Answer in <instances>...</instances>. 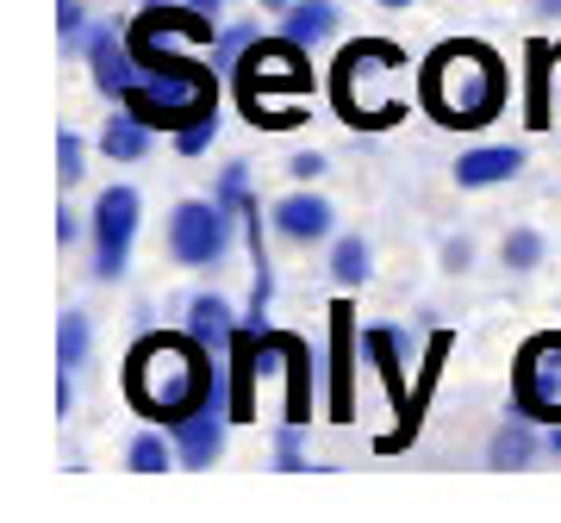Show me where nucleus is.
Listing matches in <instances>:
<instances>
[{
	"mask_svg": "<svg viewBox=\"0 0 561 523\" xmlns=\"http://www.w3.org/2000/svg\"><path fill=\"white\" fill-rule=\"evenodd\" d=\"M219 374L225 362L194 330H150L125 356V399L138 405V418H157L162 430H175L187 411L213 405Z\"/></svg>",
	"mask_w": 561,
	"mask_h": 523,
	"instance_id": "obj_1",
	"label": "nucleus"
},
{
	"mask_svg": "<svg viewBox=\"0 0 561 523\" xmlns=\"http://www.w3.org/2000/svg\"><path fill=\"white\" fill-rule=\"evenodd\" d=\"M424 113L449 131H481L505 113V62L486 44H437L419 75Z\"/></svg>",
	"mask_w": 561,
	"mask_h": 523,
	"instance_id": "obj_2",
	"label": "nucleus"
},
{
	"mask_svg": "<svg viewBox=\"0 0 561 523\" xmlns=\"http://www.w3.org/2000/svg\"><path fill=\"white\" fill-rule=\"evenodd\" d=\"M238 94H243V113L256 125H300V94L312 88V69H306V44H294L287 32L280 38H256L250 50L238 57Z\"/></svg>",
	"mask_w": 561,
	"mask_h": 523,
	"instance_id": "obj_3",
	"label": "nucleus"
},
{
	"mask_svg": "<svg viewBox=\"0 0 561 523\" xmlns=\"http://www.w3.org/2000/svg\"><path fill=\"white\" fill-rule=\"evenodd\" d=\"M412 62H405V50H393V44H381V38H362V44H350L337 57V106H343V119L356 125H368V131H381V125H393L405 113L393 94H375L381 81H400Z\"/></svg>",
	"mask_w": 561,
	"mask_h": 523,
	"instance_id": "obj_4",
	"label": "nucleus"
},
{
	"mask_svg": "<svg viewBox=\"0 0 561 523\" xmlns=\"http://www.w3.org/2000/svg\"><path fill=\"white\" fill-rule=\"evenodd\" d=\"M125 113H138L150 131H169L175 138L181 125H194L201 113H219V69H169V75H138V88L125 94Z\"/></svg>",
	"mask_w": 561,
	"mask_h": 523,
	"instance_id": "obj_5",
	"label": "nucleus"
},
{
	"mask_svg": "<svg viewBox=\"0 0 561 523\" xmlns=\"http://www.w3.org/2000/svg\"><path fill=\"white\" fill-rule=\"evenodd\" d=\"M512 411L530 423H561V330H542V337H530L518 349Z\"/></svg>",
	"mask_w": 561,
	"mask_h": 523,
	"instance_id": "obj_6",
	"label": "nucleus"
},
{
	"mask_svg": "<svg viewBox=\"0 0 561 523\" xmlns=\"http://www.w3.org/2000/svg\"><path fill=\"white\" fill-rule=\"evenodd\" d=\"M231 231H238V219L225 200H181L169 212V256L187 268H219L231 249Z\"/></svg>",
	"mask_w": 561,
	"mask_h": 523,
	"instance_id": "obj_7",
	"label": "nucleus"
},
{
	"mask_svg": "<svg viewBox=\"0 0 561 523\" xmlns=\"http://www.w3.org/2000/svg\"><path fill=\"white\" fill-rule=\"evenodd\" d=\"M138 187H106L94 200V275L101 281H119L125 262H131V237H138Z\"/></svg>",
	"mask_w": 561,
	"mask_h": 523,
	"instance_id": "obj_8",
	"label": "nucleus"
},
{
	"mask_svg": "<svg viewBox=\"0 0 561 523\" xmlns=\"http://www.w3.org/2000/svg\"><path fill=\"white\" fill-rule=\"evenodd\" d=\"M331 423L356 418V312L331 305V399H324Z\"/></svg>",
	"mask_w": 561,
	"mask_h": 523,
	"instance_id": "obj_9",
	"label": "nucleus"
},
{
	"mask_svg": "<svg viewBox=\"0 0 561 523\" xmlns=\"http://www.w3.org/2000/svg\"><path fill=\"white\" fill-rule=\"evenodd\" d=\"M88 62H94V88H101L113 106H119L144 75L138 57H131V44H125L113 25H94V32H88Z\"/></svg>",
	"mask_w": 561,
	"mask_h": 523,
	"instance_id": "obj_10",
	"label": "nucleus"
},
{
	"mask_svg": "<svg viewBox=\"0 0 561 523\" xmlns=\"http://www.w3.org/2000/svg\"><path fill=\"white\" fill-rule=\"evenodd\" d=\"M225 423H231V411H225L219 399L201 405V411H187V418L169 430V437H175L181 467H213V462H219V455H225Z\"/></svg>",
	"mask_w": 561,
	"mask_h": 523,
	"instance_id": "obj_11",
	"label": "nucleus"
},
{
	"mask_svg": "<svg viewBox=\"0 0 561 523\" xmlns=\"http://www.w3.org/2000/svg\"><path fill=\"white\" fill-rule=\"evenodd\" d=\"M362 349H368V362H375L387 399H393V411H400V423H405L412 418V393H405V330L375 324V330H362Z\"/></svg>",
	"mask_w": 561,
	"mask_h": 523,
	"instance_id": "obj_12",
	"label": "nucleus"
},
{
	"mask_svg": "<svg viewBox=\"0 0 561 523\" xmlns=\"http://www.w3.org/2000/svg\"><path fill=\"white\" fill-rule=\"evenodd\" d=\"M275 231L287 243H319V237H331V200H319V194H287V200H275Z\"/></svg>",
	"mask_w": 561,
	"mask_h": 523,
	"instance_id": "obj_13",
	"label": "nucleus"
},
{
	"mask_svg": "<svg viewBox=\"0 0 561 523\" xmlns=\"http://www.w3.org/2000/svg\"><path fill=\"white\" fill-rule=\"evenodd\" d=\"M268 342H275L280 374H287V423H306V411H312V349L287 330H268Z\"/></svg>",
	"mask_w": 561,
	"mask_h": 523,
	"instance_id": "obj_14",
	"label": "nucleus"
},
{
	"mask_svg": "<svg viewBox=\"0 0 561 523\" xmlns=\"http://www.w3.org/2000/svg\"><path fill=\"white\" fill-rule=\"evenodd\" d=\"M524 168V150H512V143H486V150H468V156L456 162V187H500V182H512Z\"/></svg>",
	"mask_w": 561,
	"mask_h": 523,
	"instance_id": "obj_15",
	"label": "nucleus"
},
{
	"mask_svg": "<svg viewBox=\"0 0 561 523\" xmlns=\"http://www.w3.org/2000/svg\"><path fill=\"white\" fill-rule=\"evenodd\" d=\"M238 312H231V305L219 300V293H201V300L187 305V330H194V337L206 342V349H213V356H231V337H238Z\"/></svg>",
	"mask_w": 561,
	"mask_h": 523,
	"instance_id": "obj_16",
	"label": "nucleus"
},
{
	"mask_svg": "<svg viewBox=\"0 0 561 523\" xmlns=\"http://www.w3.org/2000/svg\"><path fill=\"white\" fill-rule=\"evenodd\" d=\"M337 20H343V13L331 7V0H287V20H280V32L312 50V44H324L331 32H337Z\"/></svg>",
	"mask_w": 561,
	"mask_h": 523,
	"instance_id": "obj_17",
	"label": "nucleus"
},
{
	"mask_svg": "<svg viewBox=\"0 0 561 523\" xmlns=\"http://www.w3.org/2000/svg\"><path fill=\"white\" fill-rule=\"evenodd\" d=\"M449 330H431V349H424V374H419V393H412V418H405V430H393V437H381V449L393 455V449H405L412 437H419V411H424V393L437 386V374H443V356H449Z\"/></svg>",
	"mask_w": 561,
	"mask_h": 523,
	"instance_id": "obj_18",
	"label": "nucleus"
},
{
	"mask_svg": "<svg viewBox=\"0 0 561 523\" xmlns=\"http://www.w3.org/2000/svg\"><path fill=\"white\" fill-rule=\"evenodd\" d=\"M530 455H537V423L512 411V423H500L486 443V467H530Z\"/></svg>",
	"mask_w": 561,
	"mask_h": 523,
	"instance_id": "obj_19",
	"label": "nucleus"
},
{
	"mask_svg": "<svg viewBox=\"0 0 561 523\" xmlns=\"http://www.w3.org/2000/svg\"><path fill=\"white\" fill-rule=\"evenodd\" d=\"M101 150L113 162H138L144 150H150V125H144L138 113H125V106H119V113L106 119V131H101Z\"/></svg>",
	"mask_w": 561,
	"mask_h": 523,
	"instance_id": "obj_20",
	"label": "nucleus"
},
{
	"mask_svg": "<svg viewBox=\"0 0 561 523\" xmlns=\"http://www.w3.org/2000/svg\"><path fill=\"white\" fill-rule=\"evenodd\" d=\"M175 437H162V430H144V437H131V449H125V467H138V474H162V467H175Z\"/></svg>",
	"mask_w": 561,
	"mask_h": 523,
	"instance_id": "obj_21",
	"label": "nucleus"
},
{
	"mask_svg": "<svg viewBox=\"0 0 561 523\" xmlns=\"http://www.w3.org/2000/svg\"><path fill=\"white\" fill-rule=\"evenodd\" d=\"M88 342H94L88 318H81V312H62V324H57V362L62 368H81V362H88Z\"/></svg>",
	"mask_w": 561,
	"mask_h": 523,
	"instance_id": "obj_22",
	"label": "nucleus"
},
{
	"mask_svg": "<svg viewBox=\"0 0 561 523\" xmlns=\"http://www.w3.org/2000/svg\"><path fill=\"white\" fill-rule=\"evenodd\" d=\"M530 125H549V62H556V44H530Z\"/></svg>",
	"mask_w": 561,
	"mask_h": 523,
	"instance_id": "obj_23",
	"label": "nucleus"
},
{
	"mask_svg": "<svg viewBox=\"0 0 561 523\" xmlns=\"http://www.w3.org/2000/svg\"><path fill=\"white\" fill-rule=\"evenodd\" d=\"M368 262H375V256H368V243L343 237L337 249H331V275H337L343 287H362V281H368Z\"/></svg>",
	"mask_w": 561,
	"mask_h": 523,
	"instance_id": "obj_24",
	"label": "nucleus"
},
{
	"mask_svg": "<svg viewBox=\"0 0 561 523\" xmlns=\"http://www.w3.org/2000/svg\"><path fill=\"white\" fill-rule=\"evenodd\" d=\"M213 138H219V113H201L194 125H181L175 131V150L181 156H201V150H213Z\"/></svg>",
	"mask_w": 561,
	"mask_h": 523,
	"instance_id": "obj_25",
	"label": "nucleus"
},
{
	"mask_svg": "<svg viewBox=\"0 0 561 523\" xmlns=\"http://www.w3.org/2000/svg\"><path fill=\"white\" fill-rule=\"evenodd\" d=\"M57 38H62V50L88 44V7L81 0H57Z\"/></svg>",
	"mask_w": 561,
	"mask_h": 523,
	"instance_id": "obj_26",
	"label": "nucleus"
},
{
	"mask_svg": "<svg viewBox=\"0 0 561 523\" xmlns=\"http://www.w3.org/2000/svg\"><path fill=\"white\" fill-rule=\"evenodd\" d=\"M537 262H542V237H537V231H512V237H505V268H512V275L537 268Z\"/></svg>",
	"mask_w": 561,
	"mask_h": 523,
	"instance_id": "obj_27",
	"label": "nucleus"
},
{
	"mask_svg": "<svg viewBox=\"0 0 561 523\" xmlns=\"http://www.w3.org/2000/svg\"><path fill=\"white\" fill-rule=\"evenodd\" d=\"M256 44V32L250 25H231V32H219V44H213V69H238V57Z\"/></svg>",
	"mask_w": 561,
	"mask_h": 523,
	"instance_id": "obj_28",
	"label": "nucleus"
},
{
	"mask_svg": "<svg viewBox=\"0 0 561 523\" xmlns=\"http://www.w3.org/2000/svg\"><path fill=\"white\" fill-rule=\"evenodd\" d=\"M81 156H88V143L76 138V131H62L57 138V175H62V187H76L88 168H81Z\"/></svg>",
	"mask_w": 561,
	"mask_h": 523,
	"instance_id": "obj_29",
	"label": "nucleus"
},
{
	"mask_svg": "<svg viewBox=\"0 0 561 523\" xmlns=\"http://www.w3.org/2000/svg\"><path fill=\"white\" fill-rule=\"evenodd\" d=\"M213 200H225L231 212L250 200V162H231V168H225V175H219V194H213Z\"/></svg>",
	"mask_w": 561,
	"mask_h": 523,
	"instance_id": "obj_30",
	"label": "nucleus"
},
{
	"mask_svg": "<svg viewBox=\"0 0 561 523\" xmlns=\"http://www.w3.org/2000/svg\"><path fill=\"white\" fill-rule=\"evenodd\" d=\"M275 467H287V474H300V467H312V462L300 455V423H287V430L275 437Z\"/></svg>",
	"mask_w": 561,
	"mask_h": 523,
	"instance_id": "obj_31",
	"label": "nucleus"
},
{
	"mask_svg": "<svg viewBox=\"0 0 561 523\" xmlns=\"http://www.w3.org/2000/svg\"><path fill=\"white\" fill-rule=\"evenodd\" d=\"M287 175H294V182H319V175H324V156H319V150H300V156L287 162Z\"/></svg>",
	"mask_w": 561,
	"mask_h": 523,
	"instance_id": "obj_32",
	"label": "nucleus"
},
{
	"mask_svg": "<svg viewBox=\"0 0 561 523\" xmlns=\"http://www.w3.org/2000/svg\"><path fill=\"white\" fill-rule=\"evenodd\" d=\"M57 237H62V249H69V243L81 237V224H76V212H62V219H57Z\"/></svg>",
	"mask_w": 561,
	"mask_h": 523,
	"instance_id": "obj_33",
	"label": "nucleus"
},
{
	"mask_svg": "<svg viewBox=\"0 0 561 523\" xmlns=\"http://www.w3.org/2000/svg\"><path fill=\"white\" fill-rule=\"evenodd\" d=\"M76 405V386H69V368H62V381H57V411H69Z\"/></svg>",
	"mask_w": 561,
	"mask_h": 523,
	"instance_id": "obj_34",
	"label": "nucleus"
},
{
	"mask_svg": "<svg viewBox=\"0 0 561 523\" xmlns=\"http://www.w3.org/2000/svg\"><path fill=\"white\" fill-rule=\"evenodd\" d=\"M194 7H201V13H213V20H219V7H225V0H194Z\"/></svg>",
	"mask_w": 561,
	"mask_h": 523,
	"instance_id": "obj_35",
	"label": "nucleus"
},
{
	"mask_svg": "<svg viewBox=\"0 0 561 523\" xmlns=\"http://www.w3.org/2000/svg\"><path fill=\"white\" fill-rule=\"evenodd\" d=\"M537 7H542V13H549V20H556V13H561V0H537Z\"/></svg>",
	"mask_w": 561,
	"mask_h": 523,
	"instance_id": "obj_36",
	"label": "nucleus"
},
{
	"mask_svg": "<svg viewBox=\"0 0 561 523\" xmlns=\"http://www.w3.org/2000/svg\"><path fill=\"white\" fill-rule=\"evenodd\" d=\"M549 449H556V455H561V423H556V437H549Z\"/></svg>",
	"mask_w": 561,
	"mask_h": 523,
	"instance_id": "obj_37",
	"label": "nucleus"
},
{
	"mask_svg": "<svg viewBox=\"0 0 561 523\" xmlns=\"http://www.w3.org/2000/svg\"><path fill=\"white\" fill-rule=\"evenodd\" d=\"M262 7H275V13H287V0H262Z\"/></svg>",
	"mask_w": 561,
	"mask_h": 523,
	"instance_id": "obj_38",
	"label": "nucleus"
},
{
	"mask_svg": "<svg viewBox=\"0 0 561 523\" xmlns=\"http://www.w3.org/2000/svg\"><path fill=\"white\" fill-rule=\"evenodd\" d=\"M381 7H412V0H381Z\"/></svg>",
	"mask_w": 561,
	"mask_h": 523,
	"instance_id": "obj_39",
	"label": "nucleus"
}]
</instances>
